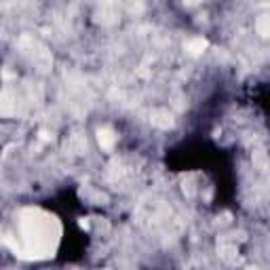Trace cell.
<instances>
[{
    "mask_svg": "<svg viewBox=\"0 0 270 270\" xmlns=\"http://www.w3.org/2000/svg\"><path fill=\"white\" fill-rule=\"evenodd\" d=\"M97 141H100V146L104 150H110L114 146V141H116V135L112 129H100L97 131Z\"/></svg>",
    "mask_w": 270,
    "mask_h": 270,
    "instance_id": "obj_1",
    "label": "cell"
},
{
    "mask_svg": "<svg viewBox=\"0 0 270 270\" xmlns=\"http://www.w3.org/2000/svg\"><path fill=\"white\" fill-rule=\"evenodd\" d=\"M152 125L154 127H160V129H167L173 125V121H171V114H167L165 110H156V112H152Z\"/></svg>",
    "mask_w": 270,
    "mask_h": 270,
    "instance_id": "obj_2",
    "label": "cell"
},
{
    "mask_svg": "<svg viewBox=\"0 0 270 270\" xmlns=\"http://www.w3.org/2000/svg\"><path fill=\"white\" fill-rule=\"evenodd\" d=\"M205 49H207V40L205 38H192V40H188V44H186V51L190 53L192 57L201 55Z\"/></svg>",
    "mask_w": 270,
    "mask_h": 270,
    "instance_id": "obj_3",
    "label": "cell"
},
{
    "mask_svg": "<svg viewBox=\"0 0 270 270\" xmlns=\"http://www.w3.org/2000/svg\"><path fill=\"white\" fill-rule=\"evenodd\" d=\"M186 4H199V2H203V0H184Z\"/></svg>",
    "mask_w": 270,
    "mask_h": 270,
    "instance_id": "obj_4",
    "label": "cell"
}]
</instances>
